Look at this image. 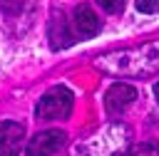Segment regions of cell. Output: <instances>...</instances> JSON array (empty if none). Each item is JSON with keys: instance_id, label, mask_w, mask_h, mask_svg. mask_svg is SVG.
I'll use <instances>...</instances> for the list:
<instances>
[{"instance_id": "6da1fadb", "label": "cell", "mask_w": 159, "mask_h": 156, "mask_svg": "<svg viewBox=\"0 0 159 156\" xmlns=\"http://www.w3.org/2000/svg\"><path fill=\"white\" fill-rule=\"evenodd\" d=\"M72 104H75V97L67 87H52L50 92H45L35 106V114L37 119H65L70 116L72 111Z\"/></svg>"}, {"instance_id": "8992f818", "label": "cell", "mask_w": 159, "mask_h": 156, "mask_svg": "<svg viewBox=\"0 0 159 156\" xmlns=\"http://www.w3.org/2000/svg\"><path fill=\"white\" fill-rule=\"evenodd\" d=\"M75 40H72V32L67 27V20L60 10L52 12V20H50V45L55 50H62V47H70Z\"/></svg>"}, {"instance_id": "30bf717a", "label": "cell", "mask_w": 159, "mask_h": 156, "mask_svg": "<svg viewBox=\"0 0 159 156\" xmlns=\"http://www.w3.org/2000/svg\"><path fill=\"white\" fill-rule=\"evenodd\" d=\"M154 94H157V99H159V82L154 84Z\"/></svg>"}, {"instance_id": "52a82bcc", "label": "cell", "mask_w": 159, "mask_h": 156, "mask_svg": "<svg viewBox=\"0 0 159 156\" xmlns=\"http://www.w3.org/2000/svg\"><path fill=\"white\" fill-rule=\"evenodd\" d=\"M129 156H159V141H142L129 151Z\"/></svg>"}, {"instance_id": "5b68a950", "label": "cell", "mask_w": 159, "mask_h": 156, "mask_svg": "<svg viewBox=\"0 0 159 156\" xmlns=\"http://www.w3.org/2000/svg\"><path fill=\"white\" fill-rule=\"evenodd\" d=\"M75 27L82 37H94L102 30V22L89 5H77L75 7Z\"/></svg>"}, {"instance_id": "277c9868", "label": "cell", "mask_w": 159, "mask_h": 156, "mask_svg": "<svg viewBox=\"0 0 159 156\" xmlns=\"http://www.w3.org/2000/svg\"><path fill=\"white\" fill-rule=\"evenodd\" d=\"M134 99H137V89H134L132 84L117 82V84H112V87L107 89V94H104V106H107L109 114H119V111H124L129 104H134Z\"/></svg>"}, {"instance_id": "ba28073f", "label": "cell", "mask_w": 159, "mask_h": 156, "mask_svg": "<svg viewBox=\"0 0 159 156\" xmlns=\"http://www.w3.org/2000/svg\"><path fill=\"white\" fill-rule=\"evenodd\" d=\"M99 2V7H104L107 12H122V7H124V0H97Z\"/></svg>"}, {"instance_id": "9c48e42d", "label": "cell", "mask_w": 159, "mask_h": 156, "mask_svg": "<svg viewBox=\"0 0 159 156\" xmlns=\"http://www.w3.org/2000/svg\"><path fill=\"white\" fill-rule=\"evenodd\" d=\"M157 0H137V10L139 12H147V15H152V12H157Z\"/></svg>"}, {"instance_id": "3957f363", "label": "cell", "mask_w": 159, "mask_h": 156, "mask_svg": "<svg viewBox=\"0 0 159 156\" xmlns=\"http://www.w3.org/2000/svg\"><path fill=\"white\" fill-rule=\"evenodd\" d=\"M25 126L17 121H0V156H17L22 149Z\"/></svg>"}, {"instance_id": "7a4b0ae2", "label": "cell", "mask_w": 159, "mask_h": 156, "mask_svg": "<svg viewBox=\"0 0 159 156\" xmlns=\"http://www.w3.org/2000/svg\"><path fill=\"white\" fill-rule=\"evenodd\" d=\"M67 141V134L60 131V129H47V131H40L30 139V144L25 146V154L27 156H52L57 154Z\"/></svg>"}]
</instances>
